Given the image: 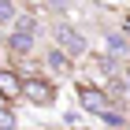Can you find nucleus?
Wrapping results in <instances>:
<instances>
[{
	"instance_id": "1",
	"label": "nucleus",
	"mask_w": 130,
	"mask_h": 130,
	"mask_svg": "<svg viewBox=\"0 0 130 130\" xmlns=\"http://www.w3.org/2000/svg\"><path fill=\"white\" fill-rule=\"evenodd\" d=\"M111 93L108 89H97V86H78V108L82 111H89V115H100V119H104V115H108L111 111Z\"/></svg>"
},
{
	"instance_id": "8",
	"label": "nucleus",
	"mask_w": 130,
	"mask_h": 130,
	"mask_svg": "<svg viewBox=\"0 0 130 130\" xmlns=\"http://www.w3.org/2000/svg\"><path fill=\"white\" fill-rule=\"evenodd\" d=\"M108 52L123 56V52H126V37H123V34H108Z\"/></svg>"
},
{
	"instance_id": "3",
	"label": "nucleus",
	"mask_w": 130,
	"mask_h": 130,
	"mask_svg": "<svg viewBox=\"0 0 130 130\" xmlns=\"http://www.w3.org/2000/svg\"><path fill=\"white\" fill-rule=\"evenodd\" d=\"M52 37H56V48L67 52V56H82V52H86V37H82V30H74L71 22H56V26H52Z\"/></svg>"
},
{
	"instance_id": "2",
	"label": "nucleus",
	"mask_w": 130,
	"mask_h": 130,
	"mask_svg": "<svg viewBox=\"0 0 130 130\" xmlns=\"http://www.w3.org/2000/svg\"><path fill=\"white\" fill-rule=\"evenodd\" d=\"M22 97L30 100V104H37V108H48L52 100H56V82L48 78H22Z\"/></svg>"
},
{
	"instance_id": "10",
	"label": "nucleus",
	"mask_w": 130,
	"mask_h": 130,
	"mask_svg": "<svg viewBox=\"0 0 130 130\" xmlns=\"http://www.w3.org/2000/svg\"><path fill=\"white\" fill-rule=\"evenodd\" d=\"M0 130H15V115L8 108H0Z\"/></svg>"
},
{
	"instance_id": "5",
	"label": "nucleus",
	"mask_w": 130,
	"mask_h": 130,
	"mask_svg": "<svg viewBox=\"0 0 130 130\" xmlns=\"http://www.w3.org/2000/svg\"><path fill=\"white\" fill-rule=\"evenodd\" d=\"M22 97V78L15 67H0V100H19Z\"/></svg>"
},
{
	"instance_id": "7",
	"label": "nucleus",
	"mask_w": 130,
	"mask_h": 130,
	"mask_svg": "<svg viewBox=\"0 0 130 130\" xmlns=\"http://www.w3.org/2000/svg\"><path fill=\"white\" fill-rule=\"evenodd\" d=\"M104 123H108V126H111V130H123V126H126V115H123V111H119V108H111V111H108V115H104Z\"/></svg>"
},
{
	"instance_id": "11",
	"label": "nucleus",
	"mask_w": 130,
	"mask_h": 130,
	"mask_svg": "<svg viewBox=\"0 0 130 130\" xmlns=\"http://www.w3.org/2000/svg\"><path fill=\"white\" fill-rule=\"evenodd\" d=\"M126 89H130V67H126Z\"/></svg>"
},
{
	"instance_id": "4",
	"label": "nucleus",
	"mask_w": 130,
	"mask_h": 130,
	"mask_svg": "<svg viewBox=\"0 0 130 130\" xmlns=\"http://www.w3.org/2000/svg\"><path fill=\"white\" fill-rule=\"evenodd\" d=\"M34 30H37V19H34V15H22V19L15 22V34L8 37V48L15 52V56L30 52L34 48Z\"/></svg>"
},
{
	"instance_id": "9",
	"label": "nucleus",
	"mask_w": 130,
	"mask_h": 130,
	"mask_svg": "<svg viewBox=\"0 0 130 130\" xmlns=\"http://www.w3.org/2000/svg\"><path fill=\"white\" fill-rule=\"evenodd\" d=\"M11 19H15V4L11 0H0V26H8Z\"/></svg>"
},
{
	"instance_id": "6",
	"label": "nucleus",
	"mask_w": 130,
	"mask_h": 130,
	"mask_svg": "<svg viewBox=\"0 0 130 130\" xmlns=\"http://www.w3.org/2000/svg\"><path fill=\"white\" fill-rule=\"evenodd\" d=\"M45 63H48L52 74H60V78H63V74H71V56H67V52H60V48H48V52H45Z\"/></svg>"
}]
</instances>
